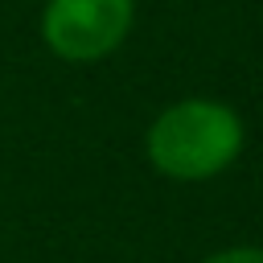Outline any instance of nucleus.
<instances>
[{
	"label": "nucleus",
	"instance_id": "1",
	"mask_svg": "<svg viewBox=\"0 0 263 263\" xmlns=\"http://www.w3.org/2000/svg\"><path fill=\"white\" fill-rule=\"evenodd\" d=\"M247 144L242 115L222 99H181L168 103L144 136L148 164L168 181H210L226 173Z\"/></svg>",
	"mask_w": 263,
	"mask_h": 263
},
{
	"label": "nucleus",
	"instance_id": "2",
	"mask_svg": "<svg viewBox=\"0 0 263 263\" xmlns=\"http://www.w3.org/2000/svg\"><path fill=\"white\" fill-rule=\"evenodd\" d=\"M136 25V0H45L41 41L53 58L86 66L111 58Z\"/></svg>",
	"mask_w": 263,
	"mask_h": 263
},
{
	"label": "nucleus",
	"instance_id": "3",
	"mask_svg": "<svg viewBox=\"0 0 263 263\" xmlns=\"http://www.w3.org/2000/svg\"><path fill=\"white\" fill-rule=\"evenodd\" d=\"M201 263H263V247H222Z\"/></svg>",
	"mask_w": 263,
	"mask_h": 263
}]
</instances>
